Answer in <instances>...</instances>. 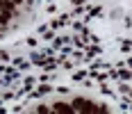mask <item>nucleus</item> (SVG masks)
<instances>
[{"label": "nucleus", "instance_id": "f257e3e1", "mask_svg": "<svg viewBox=\"0 0 132 114\" xmlns=\"http://www.w3.org/2000/svg\"><path fill=\"white\" fill-rule=\"evenodd\" d=\"M73 110H82V112H100L103 107H98V105H93V103H89V101L78 98V101H73Z\"/></svg>", "mask_w": 132, "mask_h": 114}, {"label": "nucleus", "instance_id": "f03ea898", "mask_svg": "<svg viewBox=\"0 0 132 114\" xmlns=\"http://www.w3.org/2000/svg\"><path fill=\"white\" fill-rule=\"evenodd\" d=\"M53 110H57V112H71V110H73V105H64V103H57Z\"/></svg>", "mask_w": 132, "mask_h": 114}]
</instances>
